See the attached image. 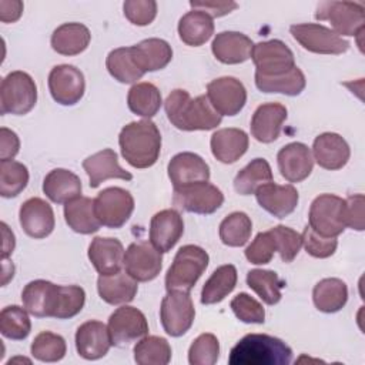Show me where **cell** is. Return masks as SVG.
Instances as JSON below:
<instances>
[{
    "label": "cell",
    "mask_w": 365,
    "mask_h": 365,
    "mask_svg": "<svg viewBox=\"0 0 365 365\" xmlns=\"http://www.w3.org/2000/svg\"><path fill=\"white\" fill-rule=\"evenodd\" d=\"M164 108L168 121L182 131L212 130L222 120V115L212 108L207 96L191 98L190 93L182 88H175L168 94Z\"/></svg>",
    "instance_id": "6da1fadb"
},
{
    "label": "cell",
    "mask_w": 365,
    "mask_h": 365,
    "mask_svg": "<svg viewBox=\"0 0 365 365\" xmlns=\"http://www.w3.org/2000/svg\"><path fill=\"white\" fill-rule=\"evenodd\" d=\"M123 158L134 168L154 165L161 151V134L151 120L133 121L124 125L118 135Z\"/></svg>",
    "instance_id": "7a4b0ae2"
},
{
    "label": "cell",
    "mask_w": 365,
    "mask_h": 365,
    "mask_svg": "<svg viewBox=\"0 0 365 365\" xmlns=\"http://www.w3.org/2000/svg\"><path fill=\"white\" fill-rule=\"evenodd\" d=\"M292 349L279 338L267 334H248L231 349L230 365H288Z\"/></svg>",
    "instance_id": "3957f363"
},
{
    "label": "cell",
    "mask_w": 365,
    "mask_h": 365,
    "mask_svg": "<svg viewBox=\"0 0 365 365\" xmlns=\"http://www.w3.org/2000/svg\"><path fill=\"white\" fill-rule=\"evenodd\" d=\"M208 261L210 257L204 248L192 244L181 247L165 274L167 292H190L207 269Z\"/></svg>",
    "instance_id": "277c9868"
},
{
    "label": "cell",
    "mask_w": 365,
    "mask_h": 365,
    "mask_svg": "<svg viewBox=\"0 0 365 365\" xmlns=\"http://www.w3.org/2000/svg\"><path fill=\"white\" fill-rule=\"evenodd\" d=\"M37 86L30 74L24 71H11L0 86V113L24 115L36 106Z\"/></svg>",
    "instance_id": "5b68a950"
},
{
    "label": "cell",
    "mask_w": 365,
    "mask_h": 365,
    "mask_svg": "<svg viewBox=\"0 0 365 365\" xmlns=\"http://www.w3.org/2000/svg\"><path fill=\"white\" fill-rule=\"evenodd\" d=\"M309 227L321 237L336 238L344 232L345 222V200L335 194L318 195L309 208Z\"/></svg>",
    "instance_id": "8992f818"
},
{
    "label": "cell",
    "mask_w": 365,
    "mask_h": 365,
    "mask_svg": "<svg viewBox=\"0 0 365 365\" xmlns=\"http://www.w3.org/2000/svg\"><path fill=\"white\" fill-rule=\"evenodd\" d=\"M315 19L328 20L338 36H358L364 31L365 9L356 1H321Z\"/></svg>",
    "instance_id": "52a82bcc"
},
{
    "label": "cell",
    "mask_w": 365,
    "mask_h": 365,
    "mask_svg": "<svg viewBox=\"0 0 365 365\" xmlns=\"http://www.w3.org/2000/svg\"><path fill=\"white\" fill-rule=\"evenodd\" d=\"M134 211L133 195L121 187H108L94 198V212L101 225L108 228L123 227Z\"/></svg>",
    "instance_id": "ba28073f"
},
{
    "label": "cell",
    "mask_w": 365,
    "mask_h": 365,
    "mask_svg": "<svg viewBox=\"0 0 365 365\" xmlns=\"http://www.w3.org/2000/svg\"><path fill=\"white\" fill-rule=\"evenodd\" d=\"M292 37L308 51L317 54H342L349 48V43L331 29L317 23L292 24Z\"/></svg>",
    "instance_id": "9c48e42d"
},
{
    "label": "cell",
    "mask_w": 365,
    "mask_h": 365,
    "mask_svg": "<svg viewBox=\"0 0 365 365\" xmlns=\"http://www.w3.org/2000/svg\"><path fill=\"white\" fill-rule=\"evenodd\" d=\"M160 318L164 331L171 336L184 335L192 325L195 308L190 292L170 291L161 301Z\"/></svg>",
    "instance_id": "30bf717a"
},
{
    "label": "cell",
    "mask_w": 365,
    "mask_h": 365,
    "mask_svg": "<svg viewBox=\"0 0 365 365\" xmlns=\"http://www.w3.org/2000/svg\"><path fill=\"white\" fill-rule=\"evenodd\" d=\"M174 204L187 212L212 214L224 202V194L208 181L194 182L181 188H174Z\"/></svg>",
    "instance_id": "8fae6325"
},
{
    "label": "cell",
    "mask_w": 365,
    "mask_h": 365,
    "mask_svg": "<svg viewBox=\"0 0 365 365\" xmlns=\"http://www.w3.org/2000/svg\"><path fill=\"white\" fill-rule=\"evenodd\" d=\"M161 254L151 242H133L124 252V269L137 282L153 281L163 267Z\"/></svg>",
    "instance_id": "7c38bea8"
},
{
    "label": "cell",
    "mask_w": 365,
    "mask_h": 365,
    "mask_svg": "<svg viewBox=\"0 0 365 365\" xmlns=\"http://www.w3.org/2000/svg\"><path fill=\"white\" fill-rule=\"evenodd\" d=\"M108 331L114 346H125L148 334L145 315L134 307H120L108 318Z\"/></svg>",
    "instance_id": "4fadbf2b"
},
{
    "label": "cell",
    "mask_w": 365,
    "mask_h": 365,
    "mask_svg": "<svg viewBox=\"0 0 365 365\" xmlns=\"http://www.w3.org/2000/svg\"><path fill=\"white\" fill-rule=\"evenodd\" d=\"M251 58L261 76H279L295 67L291 48L281 40H268L254 44Z\"/></svg>",
    "instance_id": "5bb4252c"
},
{
    "label": "cell",
    "mask_w": 365,
    "mask_h": 365,
    "mask_svg": "<svg viewBox=\"0 0 365 365\" xmlns=\"http://www.w3.org/2000/svg\"><path fill=\"white\" fill-rule=\"evenodd\" d=\"M207 97L220 115H237L247 103V90L235 77H220L207 84Z\"/></svg>",
    "instance_id": "9a60e30c"
},
{
    "label": "cell",
    "mask_w": 365,
    "mask_h": 365,
    "mask_svg": "<svg viewBox=\"0 0 365 365\" xmlns=\"http://www.w3.org/2000/svg\"><path fill=\"white\" fill-rule=\"evenodd\" d=\"M48 90L56 103L61 106H74L84 96V76L71 64L56 66L48 74Z\"/></svg>",
    "instance_id": "2e32d148"
},
{
    "label": "cell",
    "mask_w": 365,
    "mask_h": 365,
    "mask_svg": "<svg viewBox=\"0 0 365 365\" xmlns=\"http://www.w3.org/2000/svg\"><path fill=\"white\" fill-rule=\"evenodd\" d=\"M21 301L33 317L54 318L60 302V285L46 279L30 281L21 292Z\"/></svg>",
    "instance_id": "e0dca14e"
},
{
    "label": "cell",
    "mask_w": 365,
    "mask_h": 365,
    "mask_svg": "<svg viewBox=\"0 0 365 365\" xmlns=\"http://www.w3.org/2000/svg\"><path fill=\"white\" fill-rule=\"evenodd\" d=\"M19 220L23 231L36 240L48 237L56 224L51 205L38 197L29 198L21 204Z\"/></svg>",
    "instance_id": "ac0fdd59"
},
{
    "label": "cell",
    "mask_w": 365,
    "mask_h": 365,
    "mask_svg": "<svg viewBox=\"0 0 365 365\" xmlns=\"http://www.w3.org/2000/svg\"><path fill=\"white\" fill-rule=\"evenodd\" d=\"M281 175L288 182H301L309 177L314 168V157L304 143H289L277 155Z\"/></svg>",
    "instance_id": "d6986e66"
},
{
    "label": "cell",
    "mask_w": 365,
    "mask_h": 365,
    "mask_svg": "<svg viewBox=\"0 0 365 365\" xmlns=\"http://www.w3.org/2000/svg\"><path fill=\"white\" fill-rule=\"evenodd\" d=\"M113 345L108 327L100 321H87L77 328L76 349L84 359L94 361L107 355Z\"/></svg>",
    "instance_id": "ffe728a7"
},
{
    "label": "cell",
    "mask_w": 365,
    "mask_h": 365,
    "mask_svg": "<svg viewBox=\"0 0 365 365\" xmlns=\"http://www.w3.org/2000/svg\"><path fill=\"white\" fill-rule=\"evenodd\" d=\"M174 188L210 180V167L198 154L185 151L175 154L167 167Z\"/></svg>",
    "instance_id": "44dd1931"
},
{
    "label": "cell",
    "mask_w": 365,
    "mask_h": 365,
    "mask_svg": "<svg viewBox=\"0 0 365 365\" xmlns=\"http://www.w3.org/2000/svg\"><path fill=\"white\" fill-rule=\"evenodd\" d=\"M184 221L178 211L168 208L153 215L150 221V242L161 252H168L180 241Z\"/></svg>",
    "instance_id": "7402d4cb"
},
{
    "label": "cell",
    "mask_w": 365,
    "mask_h": 365,
    "mask_svg": "<svg viewBox=\"0 0 365 365\" xmlns=\"http://www.w3.org/2000/svg\"><path fill=\"white\" fill-rule=\"evenodd\" d=\"M287 107L281 103L261 104L251 118L252 137L264 144L275 141L282 130V123L287 120Z\"/></svg>",
    "instance_id": "603a6c76"
},
{
    "label": "cell",
    "mask_w": 365,
    "mask_h": 365,
    "mask_svg": "<svg viewBox=\"0 0 365 365\" xmlns=\"http://www.w3.org/2000/svg\"><path fill=\"white\" fill-rule=\"evenodd\" d=\"M258 204L271 215L277 218H285L298 205V191L294 185H279L275 182H268L261 185L255 191Z\"/></svg>",
    "instance_id": "cb8c5ba5"
},
{
    "label": "cell",
    "mask_w": 365,
    "mask_h": 365,
    "mask_svg": "<svg viewBox=\"0 0 365 365\" xmlns=\"http://www.w3.org/2000/svg\"><path fill=\"white\" fill-rule=\"evenodd\" d=\"M314 160L325 170H341L346 165L351 150L348 143L336 133H322L312 144Z\"/></svg>",
    "instance_id": "d4e9b609"
},
{
    "label": "cell",
    "mask_w": 365,
    "mask_h": 365,
    "mask_svg": "<svg viewBox=\"0 0 365 365\" xmlns=\"http://www.w3.org/2000/svg\"><path fill=\"white\" fill-rule=\"evenodd\" d=\"M83 168L88 175L90 187L97 188L101 182L110 178H120L130 181L133 175L125 171L117 160V154L111 148H104L83 161Z\"/></svg>",
    "instance_id": "484cf974"
},
{
    "label": "cell",
    "mask_w": 365,
    "mask_h": 365,
    "mask_svg": "<svg viewBox=\"0 0 365 365\" xmlns=\"http://www.w3.org/2000/svg\"><path fill=\"white\" fill-rule=\"evenodd\" d=\"M124 252L121 241L110 237H96L88 247V258L100 275L121 271Z\"/></svg>",
    "instance_id": "4316f807"
},
{
    "label": "cell",
    "mask_w": 365,
    "mask_h": 365,
    "mask_svg": "<svg viewBox=\"0 0 365 365\" xmlns=\"http://www.w3.org/2000/svg\"><path fill=\"white\" fill-rule=\"evenodd\" d=\"M254 43L238 31H221L211 44L214 57L224 64H240L251 58Z\"/></svg>",
    "instance_id": "83f0119b"
},
{
    "label": "cell",
    "mask_w": 365,
    "mask_h": 365,
    "mask_svg": "<svg viewBox=\"0 0 365 365\" xmlns=\"http://www.w3.org/2000/svg\"><path fill=\"white\" fill-rule=\"evenodd\" d=\"M248 135L240 128H221L211 135V151L212 155L224 163L232 164L238 161L248 150Z\"/></svg>",
    "instance_id": "f1b7e54d"
},
{
    "label": "cell",
    "mask_w": 365,
    "mask_h": 365,
    "mask_svg": "<svg viewBox=\"0 0 365 365\" xmlns=\"http://www.w3.org/2000/svg\"><path fill=\"white\" fill-rule=\"evenodd\" d=\"M81 180L64 168L51 170L43 181V192L56 204H67L81 197Z\"/></svg>",
    "instance_id": "f546056e"
},
{
    "label": "cell",
    "mask_w": 365,
    "mask_h": 365,
    "mask_svg": "<svg viewBox=\"0 0 365 365\" xmlns=\"http://www.w3.org/2000/svg\"><path fill=\"white\" fill-rule=\"evenodd\" d=\"M97 291L104 302L110 305H121L134 299L138 285L127 272L118 271L110 275H100L97 279Z\"/></svg>",
    "instance_id": "4dcf8cb0"
},
{
    "label": "cell",
    "mask_w": 365,
    "mask_h": 365,
    "mask_svg": "<svg viewBox=\"0 0 365 365\" xmlns=\"http://www.w3.org/2000/svg\"><path fill=\"white\" fill-rule=\"evenodd\" d=\"M131 51L135 64L144 74L164 68L173 58V48L163 38H145L131 46Z\"/></svg>",
    "instance_id": "1f68e13d"
},
{
    "label": "cell",
    "mask_w": 365,
    "mask_h": 365,
    "mask_svg": "<svg viewBox=\"0 0 365 365\" xmlns=\"http://www.w3.org/2000/svg\"><path fill=\"white\" fill-rule=\"evenodd\" d=\"M91 40L90 30L81 23H64L51 34V47L63 56H76L83 53Z\"/></svg>",
    "instance_id": "d6a6232c"
},
{
    "label": "cell",
    "mask_w": 365,
    "mask_h": 365,
    "mask_svg": "<svg viewBox=\"0 0 365 365\" xmlns=\"http://www.w3.org/2000/svg\"><path fill=\"white\" fill-rule=\"evenodd\" d=\"M212 33V17L201 10H191L185 13L178 21V36L187 46H202L211 38Z\"/></svg>",
    "instance_id": "836d02e7"
},
{
    "label": "cell",
    "mask_w": 365,
    "mask_h": 365,
    "mask_svg": "<svg viewBox=\"0 0 365 365\" xmlns=\"http://www.w3.org/2000/svg\"><path fill=\"white\" fill-rule=\"evenodd\" d=\"M312 299L318 311L325 314L338 312L348 301L346 284L339 278H324L314 287Z\"/></svg>",
    "instance_id": "e575fe53"
},
{
    "label": "cell",
    "mask_w": 365,
    "mask_h": 365,
    "mask_svg": "<svg viewBox=\"0 0 365 365\" xmlns=\"http://www.w3.org/2000/svg\"><path fill=\"white\" fill-rule=\"evenodd\" d=\"M64 218L67 225L78 234H93L101 227L94 212V200L78 197L64 205Z\"/></svg>",
    "instance_id": "d590c367"
},
{
    "label": "cell",
    "mask_w": 365,
    "mask_h": 365,
    "mask_svg": "<svg viewBox=\"0 0 365 365\" xmlns=\"http://www.w3.org/2000/svg\"><path fill=\"white\" fill-rule=\"evenodd\" d=\"M237 268L232 264L218 267L211 277L205 281L201 291V302L204 305L218 304L228 294H231L237 285Z\"/></svg>",
    "instance_id": "8d00e7d4"
},
{
    "label": "cell",
    "mask_w": 365,
    "mask_h": 365,
    "mask_svg": "<svg viewBox=\"0 0 365 365\" xmlns=\"http://www.w3.org/2000/svg\"><path fill=\"white\" fill-rule=\"evenodd\" d=\"M307 84L305 76L297 66L279 76H261L255 73V86L262 93H281L285 96H298Z\"/></svg>",
    "instance_id": "74e56055"
},
{
    "label": "cell",
    "mask_w": 365,
    "mask_h": 365,
    "mask_svg": "<svg viewBox=\"0 0 365 365\" xmlns=\"http://www.w3.org/2000/svg\"><path fill=\"white\" fill-rule=\"evenodd\" d=\"M161 93L153 83H135L130 90L127 96V104L128 108L147 120L154 117L160 107H161Z\"/></svg>",
    "instance_id": "f35d334b"
},
{
    "label": "cell",
    "mask_w": 365,
    "mask_h": 365,
    "mask_svg": "<svg viewBox=\"0 0 365 365\" xmlns=\"http://www.w3.org/2000/svg\"><path fill=\"white\" fill-rule=\"evenodd\" d=\"M272 182V171L267 160L255 158L248 163L234 178V188L241 195H251L264 185Z\"/></svg>",
    "instance_id": "ab89813d"
},
{
    "label": "cell",
    "mask_w": 365,
    "mask_h": 365,
    "mask_svg": "<svg viewBox=\"0 0 365 365\" xmlns=\"http://www.w3.org/2000/svg\"><path fill=\"white\" fill-rule=\"evenodd\" d=\"M106 66L111 77L124 84H131L140 80L144 73L134 61L131 47H118L108 53Z\"/></svg>",
    "instance_id": "60d3db41"
},
{
    "label": "cell",
    "mask_w": 365,
    "mask_h": 365,
    "mask_svg": "<svg viewBox=\"0 0 365 365\" xmlns=\"http://www.w3.org/2000/svg\"><path fill=\"white\" fill-rule=\"evenodd\" d=\"M247 284L267 305L279 302L281 289L285 285L278 274L269 269H251L247 274Z\"/></svg>",
    "instance_id": "b9f144b4"
},
{
    "label": "cell",
    "mask_w": 365,
    "mask_h": 365,
    "mask_svg": "<svg viewBox=\"0 0 365 365\" xmlns=\"http://www.w3.org/2000/svg\"><path fill=\"white\" fill-rule=\"evenodd\" d=\"M134 361L138 365H167L171 361V346L163 336H144L134 346Z\"/></svg>",
    "instance_id": "7bdbcfd3"
},
{
    "label": "cell",
    "mask_w": 365,
    "mask_h": 365,
    "mask_svg": "<svg viewBox=\"0 0 365 365\" xmlns=\"http://www.w3.org/2000/svg\"><path fill=\"white\" fill-rule=\"evenodd\" d=\"M252 231L251 218L241 211L231 212L220 224V240L228 247H242L248 242Z\"/></svg>",
    "instance_id": "ee69618b"
},
{
    "label": "cell",
    "mask_w": 365,
    "mask_h": 365,
    "mask_svg": "<svg viewBox=\"0 0 365 365\" xmlns=\"http://www.w3.org/2000/svg\"><path fill=\"white\" fill-rule=\"evenodd\" d=\"M29 311L19 305H9L0 312V332L3 336L21 341L26 339L31 331Z\"/></svg>",
    "instance_id": "f6af8a7d"
},
{
    "label": "cell",
    "mask_w": 365,
    "mask_h": 365,
    "mask_svg": "<svg viewBox=\"0 0 365 365\" xmlns=\"http://www.w3.org/2000/svg\"><path fill=\"white\" fill-rule=\"evenodd\" d=\"M29 182V170L19 161L0 163V195L4 198L17 197Z\"/></svg>",
    "instance_id": "bcb514c9"
},
{
    "label": "cell",
    "mask_w": 365,
    "mask_h": 365,
    "mask_svg": "<svg viewBox=\"0 0 365 365\" xmlns=\"http://www.w3.org/2000/svg\"><path fill=\"white\" fill-rule=\"evenodd\" d=\"M31 355L41 362H58L64 358L67 345L61 335L43 331L31 342Z\"/></svg>",
    "instance_id": "7dc6e473"
},
{
    "label": "cell",
    "mask_w": 365,
    "mask_h": 365,
    "mask_svg": "<svg viewBox=\"0 0 365 365\" xmlns=\"http://www.w3.org/2000/svg\"><path fill=\"white\" fill-rule=\"evenodd\" d=\"M220 356V342L214 334L198 335L188 349L191 365H214Z\"/></svg>",
    "instance_id": "c3c4849f"
},
{
    "label": "cell",
    "mask_w": 365,
    "mask_h": 365,
    "mask_svg": "<svg viewBox=\"0 0 365 365\" xmlns=\"http://www.w3.org/2000/svg\"><path fill=\"white\" fill-rule=\"evenodd\" d=\"M269 231L274 237L275 247H277V251L279 252L281 259L284 262H291L298 255L302 247L301 234L285 225H277Z\"/></svg>",
    "instance_id": "681fc988"
},
{
    "label": "cell",
    "mask_w": 365,
    "mask_h": 365,
    "mask_svg": "<svg viewBox=\"0 0 365 365\" xmlns=\"http://www.w3.org/2000/svg\"><path fill=\"white\" fill-rule=\"evenodd\" d=\"M86 292L78 285H60V302L56 312L57 319L76 317L84 307Z\"/></svg>",
    "instance_id": "f907efd6"
},
{
    "label": "cell",
    "mask_w": 365,
    "mask_h": 365,
    "mask_svg": "<svg viewBox=\"0 0 365 365\" xmlns=\"http://www.w3.org/2000/svg\"><path fill=\"white\" fill-rule=\"evenodd\" d=\"M231 309L235 317L245 324H264L265 321L264 307L245 292H241L232 298Z\"/></svg>",
    "instance_id": "816d5d0a"
},
{
    "label": "cell",
    "mask_w": 365,
    "mask_h": 365,
    "mask_svg": "<svg viewBox=\"0 0 365 365\" xmlns=\"http://www.w3.org/2000/svg\"><path fill=\"white\" fill-rule=\"evenodd\" d=\"M277 251L274 237L271 231L257 234L254 241L245 248V258L255 265H264L271 262L274 252Z\"/></svg>",
    "instance_id": "f5cc1de1"
},
{
    "label": "cell",
    "mask_w": 365,
    "mask_h": 365,
    "mask_svg": "<svg viewBox=\"0 0 365 365\" xmlns=\"http://www.w3.org/2000/svg\"><path fill=\"white\" fill-rule=\"evenodd\" d=\"M302 245L305 251L315 258H328L331 257L338 245L336 238H325L318 235L309 225L304 228L302 232Z\"/></svg>",
    "instance_id": "db71d44e"
},
{
    "label": "cell",
    "mask_w": 365,
    "mask_h": 365,
    "mask_svg": "<svg viewBox=\"0 0 365 365\" xmlns=\"http://www.w3.org/2000/svg\"><path fill=\"white\" fill-rule=\"evenodd\" d=\"M124 16L135 26H148L157 16L154 0H127L123 4Z\"/></svg>",
    "instance_id": "11a10c76"
},
{
    "label": "cell",
    "mask_w": 365,
    "mask_h": 365,
    "mask_svg": "<svg viewBox=\"0 0 365 365\" xmlns=\"http://www.w3.org/2000/svg\"><path fill=\"white\" fill-rule=\"evenodd\" d=\"M345 222L346 227L362 231L364 230V195L355 194L345 200Z\"/></svg>",
    "instance_id": "9f6ffc18"
},
{
    "label": "cell",
    "mask_w": 365,
    "mask_h": 365,
    "mask_svg": "<svg viewBox=\"0 0 365 365\" xmlns=\"http://www.w3.org/2000/svg\"><path fill=\"white\" fill-rule=\"evenodd\" d=\"M20 150V140L17 134L6 127L0 128V160H13Z\"/></svg>",
    "instance_id": "6f0895ef"
},
{
    "label": "cell",
    "mask_w": 365,
    "mask_h": 365,
    "mask_svg": "<svg viewBox=\"0 0 365 365\" xmlns=\"http://www.w3.org/2000/svg\"><path fill=\"white\" fill-rule=\"evenodd\" d=\"M192 10H201L211 17H221L238 7L235 1H190Z\"/></svg>",
    "instance_id": "680465c9"
},
{
    "label": "cell",
    "mask_w": 365,
    "mask_h": 365,
    "mask_svg": "<svg viewBox=\"0 0 365 365\" xmlns=\"http://www.w3.org/2000/svg\"><path fill=\"white\" fill-rule=\"evenodd\" d=\"M23 13V3L19 0H0V20L3 23H14Z\"/></svg>",
    "instance_id": "91938a15"
},
{
    "label": "cell",
    "mask_w": 365,
    "mask_h": 365,
    "mask_svg": "<svg viewBox=\"0 0 365 365\" xmlns=\"http://www.w3.org/2000/svg\"><path fill=\"white\" fill-rule=\"evenodd\" d=\"M1 231H3V238H4L3 250H1V258L6 259V258H9L13 254L16 241H14V234L9 230L6 222H1Z\"/></svg>",
    "instance_id": "94428289"
}]
</instances>
